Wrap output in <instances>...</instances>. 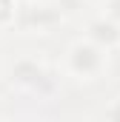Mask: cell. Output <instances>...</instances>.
Returning a JSON list of instances; mask_svg holds the SVG:
<instances>
[{
    "label": "cell",
    "instance_id": "obj_6",
    "mask_svg": "<svg viewBox=\"0 0 120 122\" xmlns=\"http://www.w3.org/2000/svg\"><path fill=\"white\" fill-rule=\"evenodd\" d=\"M94 9L120 26V0H97V3H94Z\"/></svg>",
    "mask_w": 120,
    "mask_h": 122
},
{
    "label": "cell",
    "instance_id": "obj_2",
    "mask_svg": "<svg viewBox=\"0 0 120 122\" xmlns=\"http://www.w3.org/2000/svg\"><path fill=\"white\" fill-rule=\"evenodd\" d=\"M57 71L63 74L66 82L77 85H100L109 77V51L91 43L89 37L77 34L63 43L60 57L54 60Z\"/></svg>",
    "mask_w": 120,
    "mask_h": 122
},
{
    "label": "cell",
    "instance_id": "obj_1",
    "mask_svg": "<svg viewBox=\"0 0 120 122\" xmlns=\"http://www.w3.org/2000/svg\"><path fill=\"white\" fill-rule=\"evenodd\" d=\"M0 80L17 99L29 102H54L63 94V74L57 71L54 60H49L37 48H23L12 54L0 68Z\"/></svg>",
    "mask_w": 120,
    "mask_h": 122
},
{
    "label": "cell",
    "instance_id": "obj_4",
    "mask_svg": "<svg viewBox=\"0 0 120 122\" xmlns=\"http://www.w3.org/2000/svg\"><path fill=\"white\" fill-rule=\"evenodd\" d=\"M77 23H80V34L89 37L91 43H97L100 48H106V51L120 48V26L114 20H109L106 14H100L94 6H91Z\"/></svg>",
    "mask_w": 120,
    "mask_h": 122
},
{
    "label": "cell",
    "instance_id": "obj_5",
    "mask_svg": "<svg viewBox=\"0 0 120 122\" xmlns=\"http://www.w3.org/2000/svg\"><path fill=\"white\" fill-rule=\"evenodd\" d=\"M17 3H20V0H0V37H3V34H12V29H14Z\"/></svg>",
    "mask_w": 120,
    "mask_h": 122
},
{
    "label": "cell",
    "instance_id": "obj_3",
    "mask_svg": "<svg viewBox=\"0 0 120 122\" xmlns=\"http://www.w3.org/2000/svg\"><path fill=\"white\" fill-rule=\"evenodd\" d=\"M63 26H69V20L60 11L57 0H20L12 34L23 40H49Z\"/></svg>",
    "mask_w": 120,
    "mask_h": 122
}]
</instances>
